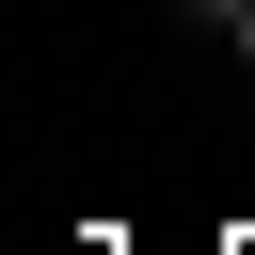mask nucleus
Listing matches in <instances>:
<instances>
[{"mask_svg": "<svg viewBox=\"0 0 255 255\" xmlns=\"http://www.w3.org/2000/svg\"><path fill=\"white\" fill-rule=\"evenodd\" d=\"M207 255H255V223H223V239H207Z\"/></svg>", "mask_w": 255, "mask_h": 255, "instance_id": "1", "label": "nucleus"}, {"mask_svg": "<svg viewBox=\"0 0 255 255\" xmlns=\"http://www.w3.org/2000/svg\"><path fill=\"white\" fill-rule=\"evenodd\" d=\"M239 64H255V16H239Z\"/></svg>", "mask_w": 255, "mask_h": 255, "instance_id": "2", "label": "nucleus"}]
</instances>
